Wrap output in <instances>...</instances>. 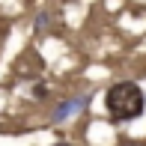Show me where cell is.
<instances>
[{
    "label": "cell",
    "mask_w": 146,
    "mask_h": 146,
    "mask_svg": "<svg viewBox=\"0 0 146 146\" xmlns=\"http://www.w3.org/2000/svg\"><path fill=\"white\" fill-rule=\"evenodd\" d=\"M104 108H108V116L113 122H131L143 113L146 108V96L140 90V84L134 81H119L113 84L108 92H104Z\"/></svg>",
    "instance_id": "1"
},
{
    "label": "cell",
    "mask_w": 146,
    "mask_h": 146,
    "mask_svg": "<svg viewBox=\"0 0 146 146\" xmlns=\"http://www.w3.org/2000/svg\"><path fill=\"white\" fill-rule=\"evenodd\" d=\"M84 104H87V96H78V98H72V102H63L51 119H54V122H63V119H69L72 113H78V108H84Z\"/></svg>",
    "instance_id": "2"
},
{
    "label": "cell",
    "mask_w": 146,
    "mask_h": 146,
    "mask_svg": "<svg viewBox=\"0 0 146 146\" xmlns=\"http://www.w3.org/2000/svg\"><path fill=\"white\" fill-rule=\"evenodd\" d=\"M33 96H39V98H45V96H48V90H45V87H42V84H39V87H36V90H33Z\"/></svg>",
    "instance_id": "3"
},
{
    "label": "cell",
    "mask_w": 146,
    "mask_h": 146,
    "mask_svg": "<svg viewBox=\"0 0 146 146\" xmlns=\"http://www.w3.org/2000/svg\"><path fill=\"white\" fill-rule=\"evenodd\" d=\"M60 146H66V143H60Z\"/></svg>",
    "instance_id": "4"
}]
</instances>
